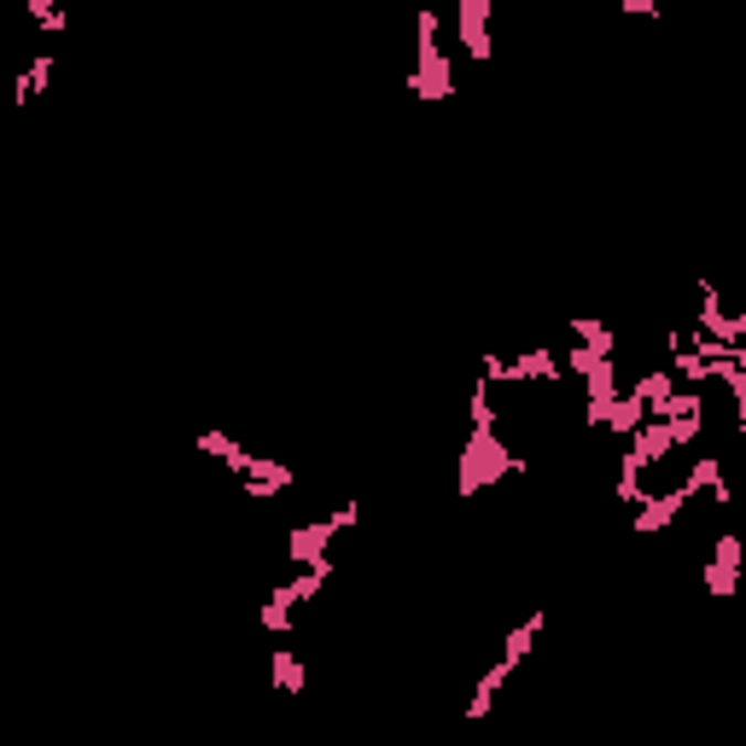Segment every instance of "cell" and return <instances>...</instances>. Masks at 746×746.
Masks as SVG:
<instances>
[{
  "instance_id": "6da1fadb",
  "label": "cell",
  "mask_w": 746,
  "mask_h": 746,
  "mask_svg": "<svg viewBox=\"0 0 746 746\" xmlns=\"http://www.w3.org/2000/svg\"><path fill=\"white\" fill-rule=\"evenodd\" d=\"M467 408H472V431H467V449H461V472H455V490H461V495H479L484 484L508 479V472H531L525 455L508 449L502 431H495V408H490V380H484V373L472 380Z\"/></svg>"
},
{
  "instance_id": "7a4b0ae2",
  "label": "cell",
  "mask_w": 746,
  "mask_h": 746,
  "mask_svg": "<svg viewBox=\"0 0 746 746\" xmlns=\"http://www.w3.org/2000/svg\"><path fill=\"white\" fill-rule=\"evenodd\" d=\"M676 449V431H671V420H641L636 431H630V449H625V461H618V484H612V502H625V508H636L641 502V479H648V467H659L665 455Z\"/></svg>"
},
{
  "instance_id": "3957f363",
  "label": "cell",
  "mask_w": 746,
  "mask_h": 746,
  "mask_svg": "<svg viewBox=\"0 0 746 746\" xmlns=\"http://www.w3.org/2000/svg\"><path fill=\"white\" fill-rule=\"evenodd\" d=\"M408 94H420L426 106H438V99L455 94V71H449V53L438 47V12L420 7V58H414L408 71Z\"/></svg>"
},
{
  "instance_id": "277c9868",
  "label": "cell",
  "mask_w": 746,
  "mask_h": 746,
  "mask_svg": "<svg viewBox=\"0 0 746 746\" xmlns=\"http://www.w3.org/2000/svg\"><path fill=\"white\" fill-rule=\"evenodd\" d=\"M356 520H362V502H344L339 513H327V520L292 525V536H286V560H298V566H316V560H327V543H333L339 531H350Z\"/></svg>"
},
{
  "instance_id": "5b68a950",
  "label": "cell",
  "mask_w": 746,
  "mask_h": 746,
  "mask_svg": "<svg viewBox=\"0 0 746 746\" xmlns=\"http://www.w3.org/2000/svg\"><path fill=\"white\" fill-rule=\"evenodd\" d=\"M560 367H566V356H554V350H520V356H495V350H484V380L490 385L560 380Z\"/></svg>"
},
{
  "instance_id": "8992f818",
  "label": "cell",
  "mask_w": 746,
  "mask_h": 746,
  "mask_svg": "<svg viewBox=\"0 0 746 746\" xmlns=\"http://www.w3.org/2000/svg\"><path fill=\"white\" fill-rule=\"evenodd\" d=\"M740 566H746V543H740V531H723V536H717V548H712V560H706V572H700L706 595L729 600V595H735V584H740Z\"/></svg>"
},
{
  "instance_id": "52a82bcc",
  "label": "cell",
  "mask_w": 746,
  "mask_h": 746,
  "mask_svg": "<svg viewBox=\"0 0 746 746\" xmlns=\"http://www.w3.org/2000/svg\"><path fill=\"white\" fill-rule=\"evenodd\" d=\"M694 502V490L689 484H671V490H659V495H641L636 502V520H630V531L636 536H653V531H665V525H676V513Z\"/></svg>"
},
{
  "instance_id": "ba28073f",
  "label": "cell",
  "mask_w": 746,
  "mask_h": 746,
  "mask_svg": "<svg viewBox=\"0 0 746 746\" xmlns=\"http://www.w3.org/2000/svg\"><path fill=\"white\" fill-rule=\"evenodd\" d=\"M700 333H712V339H729V344H740L746 339V309L735 316V309H723V298H717V280H700Z\"/></svg>"
},
{
  "instance_id": "9c48e42d",
  "label": "cell",
  "mask_w": 746,
  "mask_h": 746,
  "mask_svg": "<svg viewBox=\"0 0 746 746\" xmlns=\"http://www.w3.org/2000/svg\"><path fill=\"white\" fill-rule=\"evenodd\" d=\"M490 7L495 0H461V12H455L461 18V47H467V58H479V65L495 53L490 47Z\"/></svg>"
},
{
  "instance_id": "30bf717a",
  "label": "cell",
  "mask_w": 746,
  "mask_h": 746,
  "mask_svg": "<svg viewBox=\"0 0 746 746\" xmlns=\"http://www.w3.org/2000/svg\"><path fill=\"white\" fill-rule=\"evenodd\" d=\"M682 484H689L694 495L706 490L717 508H729V502H735V490H729V479H723V461H717V455H700V461H694L689 472H682Z\"/></svg>"
},
{
  "instance_id": "8fae6325",
  "label": "cell",
  "mask_w": 746,
  "mask_h": 746,
  "mask_svg": "<svg viewBox=\"0 0 746 746\" xmlns=\"http://www.w3.org/2000/svg\"><path fill=\"white\" fill-rule=\"evenodd\" d=\"M199 449L204 455H216V461L222 467H234V479H245V472H252V461H257V455L252 449H245V444H234V438H227V431H199Z\"/></svg>"
},
{
  "instance_id": "7c38bea8",
  "label": "cell",
  "mask_w": 746,
  "mask_h": 746,
  "mask_svg": "<svg viewBox=\"0 0 746 746\" xmlns=\"http://www.w3.org/2000/svg\"><path fill=\"white\" fill-rule=\"evenodd\" d=\"M543 625H548V612L536 607V612L525 618V625H513V630L502 636V665H508V671H520V665H525V653H531V641L543 636Z\"/></svg>"
},
{
  "instance_id": "4fadbf2b",
  "label": "cell",
  "mask_w": 746,
  "mask_h": 746,
  "mask_svg": "<svg viewBox=\"0 0 746 746\" xmlns=\"http://www.w3.org/2000/svg\"><path fill=\"white\" fill-rule=\"evenodd\" d=\"M513 671L502 665V659H495V665L479 676V682H472V700H467V717L472 723H479V717H490V706H495V694H502V682H508Z\"/></svg>"
},
{
  "instance_id": "5bb4252c",
  "label": "cell",
  "mask_w": 746,
  "mask_h": 746,
  "mask_svg": "<svg viewBox=\"0 0 746 746\" xmlns=\"http://www.w3.org/2000/svg\"><path fill=\"white\" fill-rule=\"evenodd\" d=\"M47 76H53V47H41V53L30 58V71L12 82V106H30V99L47 88Z\"/></svg>"
},
{
  "instance_id": "9a60e30c",
  "label": "cell",
  "mask_w": 746,
  "mask_h": 746,
  "mask_svg": "<svg viewBox=\"0 0 746 746\" xmlns=\"http://www.w3.org/2000/svg\"><path fill=\"white\" fill-rule=\"evenodd\" d=\"M572 339L584 350H595V356H612V350H618V333L607 321H595V316H572Z\"/></svg>"
},
{
  "instance_id": "2e32d148",
  "label": "cell",
  "mask_w": 746,
  "mask_h": 746,
  "mask_svg": "<svg viewBox=\"0 0 746 746\" xmlns=\"http://www.w3.org/2000/svg\"><path fill=\"white\" fill-rule=\"evenodd\" d=\"M268 676H275V689L280 694H303V659L292 653V648H275V659H268Z\"/></svg>"
},
{
  "instance_id": "e0dca14e",
  "label": "cell",
  "mask_w": 746,
  "mask_h": 746,
  "mask_svg": "<svg viewBox=\"0 0 746 746\" xmlns=\"http://www.w3.org/2000/svg\"><path fill=\"white\" fill-rule=\"evenodd\" d=\"M630 391H636L641 403H648V420H653V414L671 403V391H676V373H671V367H665V373H641V380H636Z\"/></svg>"
},
{
  "instance_id": "ac0fdd59",
  "label": "cell",
  "mask_w": 746,
  "mask_h": 746,
  "mask_svg": "<svg viewBox=\"0 0 746 746\" xmlns=\"http://www.w3.org/2000/svg\"><path fill=\"white\" fill-rule=\"evenodd\" d=\"M648 420V403L636 397V391H625V397L612 403V414H607V431H618V438H630V431Z\"/></svg>"
},
{
  "instance_id": "d6986e66",
  "label": "cell",
  "mask_w": 746,
  "mask_h": 746,
  "mask_svg": "<svg viewBox=\"0 0 746 746\" xmlns=\"http://www.w3.org/2000/svg\"><path fill=\"white\" fill-rule=\"evenodd\" d=\"M700 426H706V408H700V414H676V420H671L676 449H682V444H694V438H700Z\"/></svg>"
},
{
  "instance_id": "ffe728a7",
  "label": "cell",
  "mask_w": 746,
  "mask_h": 746,
  "mask_svg": "<svg viewBox=\"0 0 746 746\" xmlns=\"http://www.w3.org/2000/svg\"><path fill=\"white\" fill-rule=\"evenodd\" d=\"M625 18H659V0H618Z\"/></svg>"
},
{
  "instance_id": "44dd1931",
  "label": "cell",
  "mask_w": 746,
  "mask_h": 746,
  "mask_svg": "<svg viewBox=\"0 0 746 746\" xmlns=\"http://www.w3.org/2000/svg\"><path fill=\"white\" fill-rule=\"evenodd\" d=\"M47 12H58V0H30V18H35V24H47Z\"/></svg>"
}]
</instances>
